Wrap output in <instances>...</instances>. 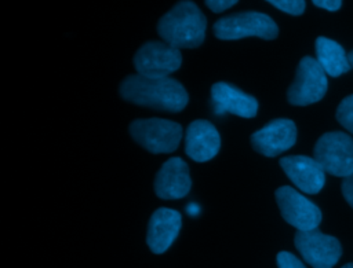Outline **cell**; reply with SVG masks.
Segmentation results:
<instances>
[{"mask_svg":"<svg viewBox=\"0 0 353 268\" xmlns=\"http://www.w3.org/2000/svg\"><path fill=\"white\" fill-rule=\"evenodd\" d=\"M342 194H343L346 202L353 208V173L346 176V177H343Z\"/></svg>","mask_w":353,"mask_h":268,"instance_id":"44dd1931","label":"cell"},{"mask_svg":"<svg viewBox=\"0 0 353 268\" xmlns=\"http://www.w3.org/2000/svg\"><path fill=\"white\" fill-rule=\"evenodd\" d=\"M347 59H349V63H350V67L353 69V51H350L349 54H347Z\"/></svg>","mask_w":353,"mask_h":268,"instance_id":"cb8c5ba5","label":"cell"},{"mask_svg":"<svg viewBox=\"0 0 353 268\" xmlns=\"http://www.w3.org/2000/svg\"><path fill=\"white\" fill-rule=\"evenodd\" d=\"M219 147V133L210 121L194 120L188 125L185 135V151L193 161H210L218 154Z\"/></svg>","mask_w":353,"mask_h":268,"instance_id":"5bb4252c","label":"cell"},{"mask_svg":"<svg viewBox=\"0 0 353 268\" xmlns=\"http://www.w3.org/2000/svg\"><path fill=\"white\" fill-rule=\"evenodd\" d=\"M181 63L179 49L164 41H148L134 56L137 73L145 77H168L181 67Z\"/></svg>","mask_w":353,"mask_h":268,"instance_id":"52a82bcc","label":"cell"},{"mask_svg":"<svg viewBox=\"0 0 353 268\" xmlns=\"http://www.w3.org/2000/svg\"><path fill=\"white\" fill-rule=\"evenodd\" d=\"M207 19L201 10L190 0H181L159 23L157 32L164 43L175 48H196L205 37Z\"/></svg>","mask_w":353,"mask_h":268,"instance_id":"7a4b0ae2","label":"cell"},{"mask_svg":"<svg viewBox=\"0 0 353 268\" xmlns=\"http://www.w3.org/2000/svg\"><path fill=\"white\" fill-rule=\"evenodd\" d=\"M204 1L211 11L221 12V11H225V10L230 8L232 5H234L239 0H204Z\"/></svg>","mask_w":353,"mask_h":268,"instance_id":"ffe728a7","label":"cell"},{"mask_svg":"<svg viewBox=\"0 0 353 268\" xmlns=\"http://www.w3.org/2000/svg\"><path fill=\"white\" fill-rule=\"evenodd\" d=\"M120 95L127 102L160 111L178 113L188 104L189 96L183 85L170 77L127 76L120 84Z\"/></svg>","mask_w":353,"mask_h":268,"instance_id":"6da1fadb","label":"cell"},{"mask_svg":"<svg viewBox=\"0 0 353 268\" xmlns=\"http://www.w3.org/2000/svg\"><path fill=\"white\" fill-rule=\"evenodd\" d=\"M280 166L288 179L306 194H317L325 183V172L312 157L288 155L280 159Z\"/></svg>","mask_w":353,"mask_h":268,"instance_id":"8fae6325","label":"cell"},{"mask_svg":"<svg viewBox=\"0 0 353 268\" xmlns=\"http://www.w3.org/2000/svg\"><path fill=\"white\" fill-rule=\"evenodd\" d=\"M214 33L221 40H237L250 36L273 40L279 34V27L276 22L263 12L244 11L218 19L214 23Z\"/></svg>","mask_w":353,"mask_h":268,"instance_id":"3957f363","label":"cell"},{"mask_svg":"<svg viewBox=\"0 0 353 268\" xmlns=\"http://www.w3.org/2000/svg\"><path fill=\"white\" fill-rule=\"evenodd\" d=\"M279 268H306L303 263L290 252H280L277 254Z\"/></svg>","mask_w":353,"mask_h":268,"instance_id":"d6986e66","label":"cell"},{"mask_svg":"<svg viewBox=\"0 0 353 268\" xmlns=\"http://www.w3.org/2000/svg\"><path fill=\"white\" fill-rule=\"evenodd\" d=\"M182 225L181 213L170 208L156 209L149 220L146 243L154 254L164 253L175 241Z\"/></svg>","mask_w":353,"mask_h":268,"instance_id":"4fadbf2b","label":"cell"},{"mask_svg":"<svg viewBox=\"0 0 353 268\" xmlns=\"http://www.w3.org/2000/svg\"><path fill=\"white\" fill-rule=\"evenodd\" d=\"M327 73L312 56H303L298 65L294 82L287 98L294 106H307L319 102L327 92Z\"/></svg>","mask_w":353,"mask_h":268,"instance_id":"8992f818","label":"cell"},{"mask_svg":"<svg viewBox=\"0 0 353 268\" xmlns=\"http://www.w3.org/2000/svg\"><path fill=\"white\" fill-rule=\"evenodd\" d=\"M211 103L215 114L230 113L239 117L252 118L258 111V102L254 96L228 82H215L212 85Z\"/></svg>","mask_w":353,"mask_h":268,"instance_id":"9a60e30c","label":"cell"},{"mask_svg":"<svg viewBox=\"0 0 353 268\" xmlns=\"http://www.w3.org/2000/svg\"><path fill=\"white\" fill-rule=\"evenodd\" d=\"M132 139L153 154L172 153L182 139V126L163 118H141L130 125Z\"/></svg>","mask_w":353,"mask_h":268,"instance_id":"277c9868","label":"cell"},{"mask_svg":"<svg viewBox=\"0 0 353 268\" xmlns=\"http://www.w3.org/2000/svg\"><path fill=\"white\" fill-rule=\"evenodd\" d=\"M336 120L345 129L353 133V95L342 99L336 109Z\"/></svg>","mask_w":353,"mask_h":268,"instance_id":"e0dca14e","label":"cell"},{"mask_svg":"<svg viewBox=\"0 0 353 268\" xmlns=\"http://www.w3.org/2000/svg\"><path fill=\"white\" fill-rule=\"evenodd\" d=\"M314 5L328 10V11H336L341 8L342 0H312Z\"/></svg>","mask_w":353,"mask_h":268,"instance_id":"7402d4cb","label":"cell"},{"mask_svg":"<svg viewBox=\"0 0 353 268\" xmlns=\"http://www.w3.org/2000/svg\"><path fill=\"white\" fill-rule=\"evenodd\" d=\"M341 268H353V263H347V264H345V265L341 267Z\"/></svg>","mask_w":353,"mask_h":268,"instance_id":"d4e9b609","label":"cell"},{"mask_svg":"<svg viewBox=\"0 0 353 268\" xmlns=\"http://www.w3.org/2000/svg\"><path fill=\"white\" fill-rule=\"evenodd\" d=\"M190 186L189 168L179 157L167 159L154 177V192L161 199L183 198L189 192Z\"/></svg>","mask_w":353,"mask_h":268,"instance_id":"7c38bea8","label":"cell"},{"mask_svg":"<svg viewBox=\"0 0 353 268\" xmlns=\"http://www.w3.org/2000/svg\"><path fill=\"white\" fill-rule=\"evenodd\" d=\"M296 142V126L288 118L272 120L251 136L254 150L265 157H276L290 150Z\"/></svg>","mask_w":353,"mask_h":268,"instance_id":"30bf717a","label":"cell"},{"mask_svg":"<svg viewBox=\"0 0 353 268\" xmlns=\"http://www.w3.org/2000/svg\"><path fill=\"white\" fill-rule=\"evenodd\" d=\"M295 247L303 260L313 268H332L342 254L339 241L321 231H298L294 238Z\"/></svg>","mask_w":353,"mask_h":268,"instance_id":"ba28073f","label":"cell"},{"mask_svg":"<svg viewBox=\"0 0 353 268\" xmlns=\"http://www.w3.org/2000/svg\"><path fill=\"white\" fill-rule=\"evenodd\" d=\"M276 201L283 219L298 231L316 230L321 221V212L310 199L290 186L276 190Z\"/></svg>","mask_w":353,"mask_h":268,"instance_id":"9c48e42d","label":"cell"},{"mask_svg":"<svg viewBox=\"0 0 353 268\" xmlns=\"http://www.w3.org/2000/svg\"><path fill=\"white\" fill-rule=\"evenodd\" d=\"M316 60L331 77H339L350 69L345 49L327 37H317L316 40Z\"/></svg>","mask_w":353,"mask_h":268,"instance_id":"2e32d148","label":"cell"},{"mask_svg":"<svg viewBox=\"0 0 353 268\" xmlns=\"http://www.w3.org/2000/svg\"><path fill=\"white\" fill-rule=\"evenodd\" d=\"M313 154L324 172L332 176L346 177L353 173V139L345 132L332 131L320 136Z\"/></svg>","mask_w":353,"mask_h":268,"instance_id":"5b68a950","label":"cell"},{"mask_svg":"<svg viewBox=\"0 0 353 268\" xmlns=\"http://www.w3.org/2000/svg\"><path fill=\"white\" fill-rule=\"evenodd\" d=\"M186 212L190 214V216H196L199 212H200V208H199V205H196V203H189L188 206H186Z\"/></svg>","mask_w":353,"mask_h":268,"instance_id":"603a6c76","label":"cell"},{"mask_svg":"<svg viewBox=\"0 0 353 268\" xmlns=\"http://www.w3.org/2000/svg\"><path fill=\"white\" fill-rule=\"evenodd\" d=\"M283 12L301 15L305 11V0H266Z\"/></svg>","mask_w":353,"mask_h":268,"instance_id":"ac0fdd59","label":"cell"}]
</instances>
